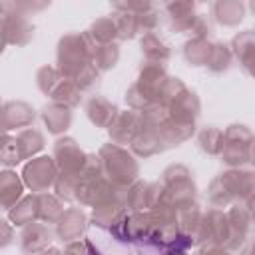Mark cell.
<instances>
[{"instance_id":"1","label":"cell","mask_w":255,"mask_h":255,"mask_svg":"<svg viewBox=\"0 0 255 255\" xmlns=\"http://www.w3.org/2000/svg\"><path fill=\"white\" fill-rule=\"evenodd\" d=\"M100 163H102V175L112 183L120 187H129L133 181H137L139 175V163L131 151H128L122 145L116 143H104L98 151Z\"/></svg>"},{"instance_id":"2","label":"cell","mask_w":255,"mask_h":255,"mask_svg":"<svg viewBox=\"0 0 255 255\" xmlns=\"http://www.w3.org/2000/svg\"><path fill=\"white\" fill-rule=\"evenodd\" d=\"M92 40L86 36V32H68L58 42L56 52V70L66 78L74 80L82 68H86L92 54Z\"/></svg>"},{"instance_id":"3","label":"cell","mask_w":255,"mask_h":255,"mask_svg":"<svg viewBox=\"0 0 255 255\" xmlns=\"http://www.w3.org/2000/svg\"><path fill=\"white\" fill-rule=\"evenodd\" d=\"M161 175H163L161 177L163 191H161V201L159 203H163L167 207H173L175 211L195 203L197 189H195L189 167H185L183 163H173V165L165 167Z\"/></svg>"},{"instance_id":"4","label":"cell","mask_w":255,"mask_h":255,"mask_svg":"<svg viewBox=\"0 0 255 255\" xmlns=\"http://www.w3.org/2000/svg\"><path fill=\"white\" fill-rule=\"evenodd\" d=\"M219 157L229 167H243L253 161V131L243 124H231L223 131Z\"/></svg>"},{"instance_id":"5","label":"cell","mask_w":255,"mask_h":255,"mask_svg":"<svg viewBox=\"0 0 255 255\" xmlns=\"http://www.w3.org/2000/svg\"><path fill=\"white\" fill-rule=\"evenodd\" d=\"M36 84L40 92L52 98L54 104H62L66 108H76L82 100V92L76 88L72 80H66L54 66H42L36 72Z\"/></svg>"},{"instance_id":"6","label":"cell","mask_w":255,"mask_h":255,"mask_svg":"<svg viewBox=\"0 0 255 255\" xmlns=\"http://www.w3.org/2000/svg\"><path fill=\"white\" fill-rule=\"evenodd\" d=\"M58 175V167L50 155H38L32 157L24 169H22V183L32 191V193H46Z\"/></svg>"},{"instance_id":"7","label":"cell","mask_w":255,"mask_h":255,"mask_svg":"<svg viewBox=\"0 0 255 255\" xmlns=\"http://www.w3.org/2000/svg\"><path fill=\"white\" fill-rule=\"evenodd\" d=\"M116 239L124 243H149V233H151V215L147 211H129L126 213L120 223L110 229Z\"/></svg>"},{"instance_id":"8","label":"cell","mask_w":255,"mask_h":255,"mask_svg":"<svg viewBox=\"0 0 255 255\" xmlns=\"http://www.w3.org/2000/svg\"><path fill=\"white\" fill-rule=\"evenodd\" d=\"M225 191L229 193L231 201L235 203H245L251 207L253 203V191H255V175L251 169H241V167H231L223 173L217 175Z\"/></svg>"},{"instance_id":"9","label":"cell","mask_w":255,"mask_h":255,"mask_svg":"<svg viewBox=\"0 0 255 255\" xmlns=\"http://www.w3.org/2000/svg\"><path fill=\"white\" fill-rule=\"evenodd\" d=\"M58 171L62 173H72V175H80L86 153L82 151V147L78 145V141L70 135H62L56 139L54 143V155H52Z\"/></svg>"},{"instance_id":"10","label":"cell","mask_w":255,"mask_h":255,"mask_svg":"<svg viewBox=\"0 0 255 255\" xmlns=\"http://www.w3.org/2000/svg\"><path fill=\"white\" fill-rule=\"evenodd\" d=\"M227 223H229V237L225 243L227 251L239 249L247 237H249V229H251V207L245 203H235L227 213Z\"/></svg>"},{"instance_id":"11","label":"cell","mask_w":255,"mask_h":255,"mask_svg":"<svg viewBox=\"0 0 255 255\" xmlns=\"http://www.w3.org/2000/svg\"><path fill=\"white\" fill-rule=\"evenodd\" d=\"M141 128H143V122H141L139 112L124 110V112H118V116L114 118V122L108 128V133H110L112 143L124 147V145L131 143V139L137 135V131Z\"/></svg>"},{"instance_id":"12","label":"cell","mask_w":255,"mask_h":255,"mask_svg":"<svg viewBox=\"0 0 255 255\" xmlns=\"http://www.w3.org/2000/svg\"><path fill=\"white\" fill-rule=\"evenodd\" d=\"M161 183H147V181H133L128 187L126 195V209L129 211H147L153 209L161 201Z\"/></svg>"},{"instance_id":"13","label":"cell","mask_w":255,"mask_h":255,"mask_svg":"<svg viewBox=\"0 0 255 255\" xmlns=\"http://www.w3.org/2000/svg\"><path fill=\"white\" fill-rule=\"evenodd\" d=\"M88 229V215L82 207H68L56 221V235L64 243L78 241Z\"/></svg>"},{"instance_id":"14","label":"cell","mask_w":255,"mask_h":255,"mask_svg":"<svg viewBox=\"0 0 255 255\" xmlns=\"http://www.w3.org/2000/svg\"><path fill=\"white\" fill-rule=\"evenodd\" d=\"M2 38L6 44L12 46H26L34 38V26L28 20V16L20 12H8L2 26H0Z\"/></svg>"},{"instance_id":"15","label":"cell","mask_w":255,"mask_h":255,"mask_svg":"<svg viewBox=\"0 0 255 255\" xmlns=\"http://www.w3.org/2000/svg\"><path fill=\"white\" fill-rule=\"evenodd\" d=\"M36 120V110L22 102V100H16V102H8L2 106V112H0V128L4 131H10V129H24V128H30Z\"/></svg>"},{"instance_id":"16","label":"cell","mask_w":255,"mask_h":255,"mask_svg":"<svg viewBox=\"0 0 255 255\" xmlns=\"http://www.w3.org/2000/svg\"><path fill=\"white\" fill-rule=\"evenodd\" d=\"M167 72L165 66L161 64H153V62H145L139 70V76L135 80V86L151 100V102H159V96L163 92V86L167 82Z\"/></svg>"},{"instance_id":"17","label":"cell","mask_w":255,"mask_h":255,"mask_svg":"<svg viewBox=\"0 0 255 255\" xmlns=\"http://www.w3.org/2000/svg\"><path fill=\"white\" fill-rule=\"evenodd\" d=\"M52 243V229L42 221H32L22 227L20 247L26 255H38Z\"/></svg>"},{"instance_id":"18","label":"cell","mask_w":255,"mask_h":255,"mask_svg":"<svg viewBox=\"0 0 255 255\" xmlns=\"http://www.w3.org/2000/svg\"><path fill=\"white\" fill-rule=\"evenodd\" d=\"M201 114V102L191 90H183L169 106H167V116L173 122H183V124H195V120Z\"/></svg>"},{"instance_id":"19","label":"cell","mask_w":255,"mask_h":255,"mask_svg":"<svg viewBox=\"0 0 255 255\" xmlns=\"http://www.w3.org/2000/svg\"><path fill=\"white\" fill-rule=\"evenodd\" d=\"M229 237V223L223 209L211 207L207 213H203V243L225 247Z\"/></svg>"},{"instance_id":"20","label":"cell","mask_w":255,"mask_h":255,"mask_svg":"<svg viewBox=\"0 0 255 255\" xmlns=\"http://www.w3.org/2000/svg\"><path fill=\"white\" fill-rule=\"evenodd\" d=\"M177 229L181 235L191 239L193 245L203 243V211L197 207V203L177 211Z\"/></svg>"},{"instance_id":"21","label":"cell","mask_w":255,"mask_h":255,"mask_svg":"<svg viewBox=\"0 0 255 255\" xmlns=\"http://www.w3.org/2000/svg\"><path fill=\"white\" fill-rule=\"evenodd\" d=\"M129 149L133 155L137 157H151V155H157L161 151H165V145L161 141V135L157 131V128H149V126H143L137 135L131 139L129 143Z\"/></svg>"},{"instance_id":"22","label":"cell","mask_w":255,"mask_h":255,"mask_svg":"<svg viewBox=\"0 0 255 255\" xmlns=\"http://www.w3.org/2000/svg\"><path fill=\"white\" fill-rule=\"evenodd\" d=\"M118 106L110 100H106L104 96H92L86 102V116L88 120L96 126V128H110V124L114 122V118L118 116Z\"/></svg>"},{"instance_id":"23","label":"cell","mask_w":255,"mask_h":255,"mask_svg":"<svg viewBox=\"0 0 255 255\" xmlns=\"http://www.w3.org/2000/svg\"><path fill=\"white\" fill-rule=\"evenodd\" d=\"M22 193H24L22 177L12 169L0 171V209H12L24 197Z\"/></svg>"},{"instance_id":"24","label":"cell","mask_w":255,"mask_h":255,"mask_svg":"<svg viewBox=\"0 0 255 255\" xmlns=\"http://www.w3.org/2000/svg\"><path fill=\"white\" fill-rule=\"evenodd\" d=\"M40 118H42V122L48 128L50 133L62 135L70 128V124H72V110L62 106V104H54L52 102V104H46L42 108Z\"/></svg>"},{"instance_id":"25","label":"cell","mask_w":255,"mask_h":255,"mask_svg":"<svg viewBox=\"0 0 255 255\" xmlns=\"http://www.w3.org/2000/svg\"><path fill=\"white\" fill-rule=\"evenodd\" d=\"M165 12L169 16L171 28L181 34H187L197 18L195 2H169V4H165Z\"/></svg>"},{"instance_id":"26","label":"cell","mask_w":255,"mask_h":255,"mask_svg":"<svg viewBox=\"0 0 255 255\" xmlns=\"http://www.w3.org/2000/svg\"><path fill=\"white\" fill-rule=\"evenodd\" d=\"M157 131L161 135V141L167 147H175L183 141H187L193 133H195V124H183V122H173V120H165L161 126H157Z\"/></svg>"},{"instance_id":"27","label":"cell","mask_w":255,"mask_h":255,"mask_svg":"<svg viewBox=\"0 0 255 255\" xmlns=\"http://www.w3.org/2000/svg\"><path fill=\"white\" fill-rule=\"evenodd\" d=\"M229 48H231V54L243 66V70L247 74H251V66H253V60H255V38H253V32L251 30L239 32L231 40V46Z\"/></svg>"},{"instance_id":"28","label":"cell","mask_w":255,"mask_h":255,"mask_svg":"<svg viewBox=\"0 0 255 255\" xmlns=\"http://www.w3.org/2000/svg\"><path fill=\"white\" fill-rule=\"evenodd\" d=\"M8 219L16 227H24L32 221H38V193L24 195L12 209H8Z\"/></svg>"},{"instance_id":"29","label":"cell","mask_w":255,"mask_h":255,"mask_svg":"<svg viewBox=\"0 0 255 255\" xmlns=\"http://www.w3.org/2000/svg\"><path fill=\"white\" fill-rule=\"evenodd\" d=\"M126 213H128V209H126L120 201H108V203H102V205H98V207L92 209L90 221H92L96 227L114 229Z\"/></svg>"},{"instance_id":"30","label":"cell","mask_w":255,"mask_h":255,"mask_svg":"<svg viewBox=\"0 0 255 255\" xmlns=\"http://www.w3.org/2000/svg\"><path fill=\"white\" fill-rule=\"evenodd\" d=\"M213 16L221 26H237L245 18V4L241 0H217L213 4Z\"/></svg>"},{"instance_id":"31","label":"cell","mask_w":255,"mask_h":255,"mask_svg":"<svg viewBox=\"0 0 255 255\" xmlns=\"http://www.w3.org/2000/svg\"><path fill=\"white\" fill-rule=\"evenodd\" d=\"M16 139V145L20 149V155L22 159H32L36 157V153H40L46 145V139H44V133L36 128H24L20 129L18 135H14Z\"/></svg>"},{"instance_id":"32","label":"cell","mask_w":255,"mask_h":255,"mask_svg":"<svg viewBox=\"0 0 255 255\" xmlns=\"http://www.w3.org/2000/svg\"><path fill=\"white\" fill-rule=\"evenodd\" d=\"M139 46H141V54H143L145 62H153V64L165 66V62L171 56L169 46L159 36H155V34H143Z\"/></svg>"},{"instance_id":"33","label":"cell","mask_w":255,"mask_h":255,"mask_svg":"<svg viewBox=\"0 0 255 255\" xmlns=\"http://www.w3.org/2000/svg\"><path fill=\"white\" fill-rule=\"evenodd\" d=\"M86 36L92 40V44L96 46H104V44H114V40L118 38V30H116V22L112 16H102L98 20H94L90 24V28L86 30Z\"/></svg>"},{"instance_id":"34","label":"cell","mask_w":255,"mask_h":255,"mask_svg":"<svg viewBox=\"0 0 255 255\" xmlns=\"http://www.w3.org/2000/svg\"><path fill=\"white\" fill-rule=\"evenodd\" d=\"M120 60V46L114 44H104V46H92V54H90V62L96 66L98 72H108L112 70Z\"/></svg>"},{"instance_id":"35","label":"cell","mask_w":255,"mask_h":255,"mask_svg":"<svg viewBox=\"0 0 255 255\" xmlns=\"http://www.w3.org/2000/svg\"><path fill=\"white\" fill-rule=\"evenodd\" d=\"M64 213L62 201L52 193H38V221L42 223H56Z\"/></svg>"},{"instance_id":"36","label":"cell","mask_w":255,"mask_h":255,"mask_svg":"<svg viewBox=\"0 0 255 255\" xmlns=\"http://www.w3.org/2000/svg\"><path fill=\"white\" fill-rule=\"evenodd\" d=\"M211 48H213V44L209 40L191 38L183 44V58L191 66H207V60L211 56Z\"/></svg>"},{"instance_id":"37","label":"cell","mask_w":255,"mask_h":255,"mask_svg":"<svg viewBox=\"0 0 255 255\" xmlns=\"http://www.w3.org/2000/svg\"><path fill=\"white\" fill-rule=\"evenodd\" d=\"M231 62H233V54H231V48L223 42H217L213 44L211 48V56L207 60V70L213 72V74H223L231 68Z\"/></svg>"},{"instance_id":"38","label":"cell","mask_w":255,"mask_h":255,"mask_svg":"<svg viewBox=\"0 0 255 255\" xmlns=\"http://www.w3.org/2000/svg\"><path fill=\"white\" fill-rule=\"evenodd\" d=\"M221 141H223V131L215 126H205L197 131V143L201 151H205L207 155H219Z\"/></svg>"},{"instance_id":"39","label":"cell","mask_w":255,"mask_h":255,"mask_svg":"<svg viewBox=\"0 0 255 255\" xmlns=\"http://www.w3.org/2000/svg\"><path fill=\"white\" fill-rule=\"evenodd\" d=\"M78 181H80V175H72V173H62V171H58L56 181H54V185H52L54 191H56V197H58L60 201H74Z\"/></svg>"},{"instance_id":"40","label":"cell","mask_w":255,"mask_h":255,"mask_svg":"<svg viewBox=\"0 0 255 255\" xmlns=\"http://www.w3.org/2000/svg\"><path fill=\"white\" fill-rule=\"evenodd\" d=\"M116 22V30H118V38L120 40H131L137 36V18L131 12H116L114 16Z\"/></svg>"},{"instance_id":"41","label":"cell","mask_w":255,"mask_h":255,"mask_svg":"<svg viewBox=\"0 0 255 255\" xmlns=\"http://www.w3.org/2000/svg\"><path fill=\"white\" fill-rule=\"evenodd\" d=\"M139 116H141L143 126H149V128H157V126H161L169 118L167 116V108L161 106L159 102H151L147 108H143L139 112Z\"/></svg>"},{"instance_id":"42","label":"cell","mask_w":255,"mask_h":255,"mask_svg":"<svg viewBox=\"0 0 255 255\" xmlns=\"http://www.w3.org/2000/svg\"><path fill=\"white\" fill-rule=\"evenodd\" d=\"M72 82L76 84V88H78L80 92H90V90H94V88L98 86V82H100V72L96 70L94 64H88L86 68L80 70V74H78Z\"/></svg>"},{"instance_id":"43","label":"cell","mask_w":255,"mask_h":255,"mask_svg":"<svg viewBox=\"0 0 255 255\" xmlns=\"http://www.w3.org/2000/svg\"><path fill=\"white\" fill-rule=\"evenodd\" d=\"M207 197H209V203H211L215 209H221V207H227V205L233 203L231 197H229V193H227L225 187L221 185L219 177L211 179V183H209V187H207Z\"/></svg>"},{"instance_id":"44","label":"cell","mask_w":255,"mask_h":255,"mask_svg":"<svg viewBox=\"0 0 255 255\" xmlns=\"http://www.w3.org/2000/svg\"><path fill=\"white\" fill-rule=\"evenodd\" d=\"M20 161H22V155L16 145V139H14V135H8L4 145L0 147V163L6 167H12V165H18Z\"/></svg>"},{"instance_id":"45","label":"cell","mask_w":255,"mask_h":255,"mask_svg":"<svg viewBox=\"0 0 255 255\" xmlns=\"http://www.w3.org/2000/svg\"><path fill=\"white\" fill-rule=\"evenodd\" d=\"M137 18V34H153L159 26V14L155 8H149L141 14H135Z\"/></svg>"},{"instance_id":"46","label":"cell","mask_w":255,"mask_h":255,"mask_svg":"<svg viewBox=\"0 0 255 255\" xmlns=\"http://www.w3.org/2000/svg\"><path fill=\"white\" fill-rule=\"evenodd\" d=\"M185 90V84L179 80V78H167V82H165V86H163V92H161V96H159V104L161 106H169L181 92Z\"/></svg>"},{"instance_id":"47","label":"cell","mask_w":255,"mask_h":255,"mask_svg":"<svg viewBox=\"0 0 255 255\" xmlns=\"http://www.w3.org/2000/svg\"><path fill=\"white\" fill-rule=\"evenodd\" d=\"M126 104L129 106V110L141 112L143 108H147V106L151 104V100H149L135 84H131V86L128 88V92H126Z\"/></svg>"},{"instance_id":"48","label":"cell","mask_w":255,"mask_h":255,"mask_svg":"<svg viewBox=\"0 0 255 255\" xmlns=\"http://www.w3.org/2000/svg\"><path fill=\"white\" fill-rule=\"evenodd\" d=\"M64 255H100V251L94 247L92 241H88V239H78V241H72V243L66 245Z\"/></svg>"},{"instance_id":"49","label":"cell","mask_w":255,"mask_h":255,"mask_svg":"<svg viewBox=\"0 0 255 255\" xmlns=\"http://www.w3.org/2000/svg\"><path fill=\"white\" fill-rule=\"evenodd\" d=\"M100 175H102V163H100L98 153H86L80 177H100Z\"/></svg>"},{"instance_id":"50","label":"cell","mask_w":255,"mask_h":255,"mask_svg":"<svg viewBox=\"0 0 255 255\" xmlns=\"http://www.w3.org/2000/svg\"><path fill=\"white\" fill-rule=\"evenodd\" d=\"M209 32H211V26L207 24V20H205L203 16L197 14V18H195V22H193V26L189 28L187 34H189L191 38H195V40H207Z\"/></svg>"},{"instance_id":"51","label":"cell","mask_w":255,"mask_h":255,"mask_svg":"<svg viewBox=\"0 0 255 255\" xmlns=\"http://www.w3.org/2000/svg\"><path fill=\"white\" fill-rule=\"evenodd\" d=\"M14 241V227L6 219H0V249L8 247Z\"/></svg>"},{"instance_id":"52","label":"cell","mask_w":255,"mask_h":255,"mask_svg":"<svg viewBox=\"0 0 255 255\" xmlns=\"http://www.w3.org/2000/svg\"><path fill=\"white\" fill-rule=\"evenodd\" d=\"M197 255H231V251H227L225 247H219V245H211V243H207V245H203V247L197 251Z\"/></svg>"},{"instance_id":"53","label":"cell","mask_w":255,"mask_h":255,"mask_svg":"<svg viewBox=\"0 0 255 255\" xmlns=\"http://www.w3.org/2000/svg\"><path fill=\"white\" fill-rule=\"evenodd\" d=\"M40 255H64L60 249H56V247H48V249H44Z\"/></svg>"},{"instance_id":"54","label":"cell","mask_w":255,"mask_h":255,"mask_svg":"<svg viewBox=\"0 0 255 255\" xmlns=\"http://www.w3.org/2000/svg\"><path fill=\"white\" fill-rule=\"evenodd\" d=\"M6 137H8V131H4V129L0 128V147L4 145V141H6Z\"/></svg>"},{"instance_id":"55","label":"cell","mask_w":255,"mask_h":255,"mask_svg":"<svg viewBox=\"0 0 255 255\" xmlns=\"http://www.w3.org/2000/svg\"><path fill=\"white\" fill-rule=\"evenodd\" d=\"M4 48H6V42H4V38H2V32H0V54L4 52Z\"/></svg>"},{"instance_id":"56","label":"cell","mask_w":255,"mask_h":255,"mask_svg":"<svg viewBox=\"0 0 255 255\" xmlns=\"http://www.w3.org/2000/svg\"><path fill=\"white\" fill-rule=\"evenodd\" d=\"M4 18H6V16H4V10H2V6H0V26H2V22H4Z\"/></svg>"},{"instance_id":"57","label":"cell","mask_w":255,"mask_h":255,"mask_svg":"<svg viewBox=\"0 0 255 255\" xmlns=\"http://www.w3.org/2000/svg\"><path fill=\"white\" fill-rule=\"evenodd\" d=\"M0 112H2V104H0Z\"/></svg>"}]
</instances>
